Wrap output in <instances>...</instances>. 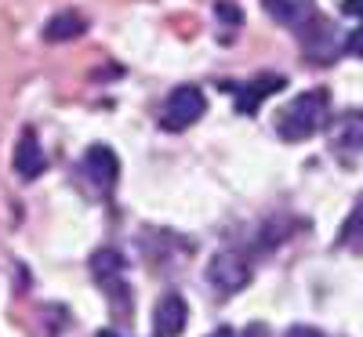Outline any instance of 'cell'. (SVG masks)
<instances>
[{"label": "cell", "instance_id": "6da1fadb", "mask_svg": "<svg viewBox=\"0 0 363 337\" xmlns=\"http://www.w3.org/2000/svg\"><path fill=\"white\" fill-rule=\"evenodd\" d=\"M327 113H330V95H327V87L301 91V95L280 113L277 135H280L284 142H306V138H313V135L327 124Z\"/></svg>", "mask_w": 363, "mask_h": 337}, {"label": "cell", "instance_id": "7a4b0ae2", "mask_svg": "<svg viewBox=\"0 0 363 337\" xmlns=\"http://www.w3.org/2000/svg\"><path fill=\"white\" fill-rule=\"evenodd\" d=\"M207 113V98L200 87H174L164 105V127L167 131H186Z\"/></svg>", "mask_w": 363, "mask_h": 337}, {"label": "cell", "instance_id": "3957f363", "mask_svg": "<svg viewBox=\"0 0 363 337\" xmlns=\"http://www.w3.org/2000/svg\"><path fill=\"white\" fill-rule=\"evenodd\" d=\"M80 174L84 181L95 193H109L116 185V174H120V160L109 145H91L84 156H80Z\"/></svg>", "mask_w": 363, "mask_h": 337}, {"label": "cell", "instance_id": "277c9868", "mask_svg": "<svg viewBox=\"0 0 363 337\" xmlns=\"http://www.w3.org/2000/svg\"><path fill=\"white\" fill-rule=\"evenodd\" d=\"M207 280L218 287V294H236V290H244V287L251 283V268H247V261L240 258V254L222 251V254L211 258V265H207Z\"/></svg>", "mask_w": 363, "mask_h": 337}, {"label": "cell", "instance_id": "5b68a950", "mask_svg": "<svg viewBox=\"0 0 363 337\" xmlns=\"http://www.w3.org/2000/svg\"><path fill=\"white\" fill-rule=\"evenodd\" d=\"M189 323V304L182 294H164L157 301V312H153V330L157 337H182Z\"/></svg>", "mask_w": 363, "mask_h": 337}, {"label": "cell", "instance_id": "8992f818", "mask_svg": "<svg viewBox=\"0 0 363 337\" xmlns=\"http://www.w3.org/2000/svg\"><path fill=\"white\" fill-rule=\"evenodd\" d=\"M91 272H95V280L106 287V294L116 301V294L124 297L128 304V280H124V258H120L116 251H99L95 258H91Z\"/></svg>", "mask_w": 363, "mask_h": 337}, {"label": "cell", "instance_id": "52a82bcc", "mask_svg": "<svg viewBox=\"0 0 363 337\" xmlns=\"http://www.w3.org/2000/svg\"><path fill=\"white\" fill-rule=\"evenodd\" d=\"M44 167H48V156H44V145L37 142V131H26L18 138V145H15V171H18V178H26V181L40 178Z\"/></svg>", "mask_w": 363, "mask_h": 337}, {"label": "cell", "instance_id": "ba28073f", "mask_svg": "<svg viewBox=\"0 0 363 337\" xmlns=\"http://www.w3.org/2000/svg\"><path fill=\"white\" fill-rule=\"evenodd\" d=\"M84 29H87V25H84V18H80L77 11H62V15H55V18L48 22L44 37H48V40H77Z\"/></svg>", "mask_w": 363, "mask_h": 337}, {"label": "cell", "instance_id": "9c48e42d", "mask_svg": "<svg viewBox=\"0 0 363 337\" xmlns=\"http://www.w3.org/2000/svg\"><path fill=\"white\" fill-rule=\"evenodd\" d=\"M284 84H287L284 76H272V73H269V76H255V80L247 84V91H244V95H240V109H244V113H251L258 98H269V95H277V91H280Z\"/></svg>", "mask_w": 363, "mask_h": 337}, {"label": "cell", "instance_id": "30bf717a", "mask_svg": "<svg viewBox=\"0 0 363 337\" xmlns=\"http://www.w3.org/2000/svg\"><path fill=\"white\" fill-rule=\"evenodd\" d=\"M218 15H222V22H233V25L244 22V11H240L236 4H229V0H218Z\"/></svg>", "mask_w": 363, "mask_h": 337}, {"label": "cell", "instance_id": "8fae6325", "mask_svg": "<svg viewBox=\"0 0 363 337\" xmlns=\"http://www.w3.org/2000/svg\"><path fill=\"white\" fill-rule=\"evenodd\" d=\"M345 51H349V55H356V58H363V25H359V29H352V33L345 37Z\"/></svg>", "mask_w": 363, "mask_h": 337}, {"label": "cell", "instance_id": "7c38bea8", "mask_svg": "<svg viewBox=\"0 0 363 337\" xmlns=\"http://www.w3.org/2000/svg\"><path fill=\"white\" fill-rule=\"evenodd\" d=\"M342 11L352 18H363V0H342Z\"/></svg>", "mask_w": 363, "mask_h": 337}, {"label": "cell", "instance_id": "4fadbf2b", "mask_svg": "<svg viewBox=\"0 0 363 337\" xmlns=\"http://www.w3.org/2000/svg\"><path fill=\"white\" fill-rule=\"evenodd\" d=\"M287 337H327V333H320V330H313V326H291Z\"/></svg>", "mask_w": 363, "mask_h": 337}, {"label": "cell", "instance_id": "5bb4252c", "mask_svg": "<svg viewBox=\"0 0 363 337\" xmlns=\"http://www.w3.org/2000/svg\"><path fill=\"white\" fill-rule=\"evenodd\" d=\"M211 337H233V330H225V326H222V330H215Z\"/></svg>", "mask_w": 363, "mask_h": 337}, {"label": "cell", "instance_id": "9a60e30c", "mask_svg": "<svg viewBox=\"0 0 363 337\" xmlns=\"http://www.w3.org/2000/svg\"><path fill=\"white\" fill-rule=\"evenodd\" d=\"M95 337H116V333H113V330H102V333H95Z\"/></svg>", "mask_w": 363, "mask_h": 337}]
</instances>
